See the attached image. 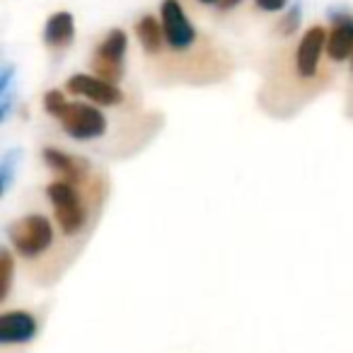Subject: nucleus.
<instances>
[{"mask_svg": "<svg viewBox=\"0 0 353 353\" xmlns=\"http://www.w3.org/2000/svg\"><path fill=\"white\" fill-rule=\"evenodd\" d=\"M12 276H15V259L8 250H0V300H6L10 293Z\"/></svg>", "mask_w": 353, "mask_h": 353, "instance_id": "13", "label": "nucleus"}, {"mask_svg": "<svg viewBox=\"0 0 353 353\" xmlns=\"http://www.w3.org/2000/svg\"><path fill=\"white\" fill-rule=\"evenodd\" d=\"M160 20H162V30H165V39H167L170 51L184 54V51L196 46L199 32H196V27L189 22L187 12H184L179 0H162Z\"/></svg>", "mask_w": 353, "mask_h": 353, "instance_id": "5", "label": "nucleus"}, {"mask_svg": "<svg viewBox=\"0 0 353 353\" xmlns=\"http://www.w3.org/2000/svg\"><path fill=\"white\" fill-rule=\"evenodd\" d=\"M199 3H201V6H218L221 0H199Z\"/></svg>", "mask_w": 353, "mask_h": 353, "instance_id": "17", "label": "nucleus"}, {"mask_svg": "<svg viewBox=\"0 0 353 353\" xmlns=\"http://www.w3.org/2000/svg\"><path fill=\"white\" fill-rule=\"evenodd\" d=\"M327 30L322 25H314L300 37L293 54V68L300 80H314L319 75L322 54H327Z\"/></svg>", "mask_w": 353, "mask_h": 353, "instance_id": "6", "label": "nucleus"}, {"mask_svg": "<svg viewBox=\"0 0 353 353\" xmlns=\"http://www.w3.org/2000/svg\"><path fill=\"white\" fill-rule=\"evenodd\" d=\"M353 56V17L343 15L334 20V27L327 37V59L332 63H343Z\"/></svg>", "mask_w": 353, "mask_h": 353, "instance_id": "10", "label": "nucleus"}, {"mask_svg": "<svg viewBox=\"0 0 353 353\" xmlns=\"http://www.w3.org/2000/svg\"><path fill=\"white\" fill-rule=\"evenodd\" d=\"M136 37L141 41V49L145 51L148 56H160L162 46L167 44L165 39V30H162V20H157L155 15H143L141 20L136 22Z\"/></svg>", "mask_w": 353, "mask_h": 353, "instance_id": "12", "label": "nucleus"}, {"mask_svg": "<svg viewBox=\"0 0 353 353\" xmlns=\"http://www.w3.org/2000/svg\"><path fill=\"white\" fill-rule=\"evenodd\" d=\"M285 3H288V0H254V6L259 8V10H264V12H279V10H283Z\"/></svg>", "mask_w": 353, "mask_h": 353, "instance_id": "15", "label": "nucleus"}, {"mask_svg": "<svg viewBox=\"0 0 353 353\" xmlns=\"http://www.w3.org/2000/svg\"><path fill=\"white\" fill-rule=\"evenodd\" d=\"M128 37L123 30H112L92 54V75L117 85L123 78V59H126Z\"/></svg>", "mask_w": 353, "mask_h": 353, "instance_id": "4", "label": "nucleus"}, {"mask_svg": "<svg viewBox=\"0 0 353 353\" xmlns=\"http://www.w3.org/2000/svg\"><path fill=\"white\" fill-rule=\"evenodd\" d=\"M39 334V322L27 310H6L0 314V343H27Z\"/></svg>", "mask_w": 353, "mask_h": 353, "instance_id": "9", "label": "nucleus"}, {"mask_svg": "<svg viewBox=\"0 0 353 353\" xmlns=\"http://www.w3.org/2000/svg\"><path fill=\"white\" fill-rule=\"evenodd\" d=\"M298 25H300V10L298 8H293V10L288 12V15L281 20V27H279V32L283 37H290L295 30H298Z\"/></svg>", "mask_w": 353, "mask_h": 353, "instance_id": "14", "label": "nucleus"}, {"mask_svg": "<svg viewBox=\"0 0 353 353\" xmlns=\"http://www.w3.org/2000/svg\"><path fill=\"white\" fill-rule=\"evenodd\" d=\"M44 109L61 123L65 136L73 141L90 143L107 133V117L97 104L68 102L61 90H49L44 94Z\"/></svg>", "mask_w": 353, "mask_h": 353, "instance_id": "1", "label": "nucleus"}, {"mask_svg": "<svg viewBox=\"0 0 353 353\" xmlns=\"http://www.w3.org/2000/svg\"><path fill=\"white\" fill-rule=\"evenodd\" d=\"M65 90L70 94H78V97L90 99L97 107H121L126 102V94L119 85L107 83V80L97 78V75L88 73H75L65 80Z\"/></svg>", "mask_w": 353, "mask_h": 353, "instance_id": "7", "label": "nucleus"}, {"mask_svg": "<svg viewBox=\"0 0 353 353\" xmlns=\"http://www.w3.org/2000/svg\"><path fill=\"white\" fill-rule=\"evenodd\" d=\"M73 34H75V20L70 12L61 10V12H54L46 22V30H44V41L49 49H65L70 46L73 41Z\"/></svg>", "mask_w": 353, "mask_h": 353, "instance_id": "11", "label": "nucleus"}, {"mask_svg": "<svg viewBox=\"0 0 353 353\" xmlns=\"http://www.w3.org/2000/svg\"><path fill=\"white\" fill-rule=\"evenodd\" d=\"M44 162L59 174V179L70 184H90L94 179L90 172V162L80 155H70V152L61 150V148H44Z\"/></svg>", "mask_w": 353, "mask_h": 353, "instance_id": "8", "label": "nucleus"}, {"mask_svg": "<svg viewBox=\"0 0 353 353\" xmlns=\"http://www.w3.org/2000/svg\"><path fill=\"white\" fill-rule=\"evenodd\" d=\"M8 240L20 259L37 261L54 247L56 230L51 221L41 213H30L8 225Z\"/></svg>", "mask_w": 353, "mask_h": 353, "instance_id": "3", "label": "nucleus"}, {"mask_svg": "<svg viewBox=\"0 0 353 353\" xmlns=\"http://www.w3.org/2000/svg\"><path fill=\"white\" fill-rule=\"evenodd\" d=\"M240 3H242V0H221V3H218V8L225 12V10H232V8H237Z\"/></svg>", "mask_w": 353, "mask_h": 353, "instance_id": "16", "label": "nucleus"}, {"mask_svg": "<svg viewBox=\"0 0 353 353\" xmlns=\"http://www.w3.org/2000/svg\"><path fill=\"white\" fill-rule=\"evenodd\" d=\"M94 182V179H92ZM90 184H70L63 179H56L46 187V196L54 208L56 225H59L61 235L65 237H78L92 223V206L88 203V189H92Z\"/></svg>", "mask_w": 353, "mask_h": 353, "instance_id": "2", "label": "nucleus"}]
</instances>
